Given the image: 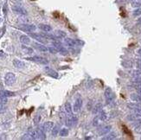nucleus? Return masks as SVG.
<instances>
[{"mask_svg": "<svg viewBox=\"0 0 141 140\" xmlns=\"http://www.w3.org/2000/svg\"><path fill=\"white\" fill-rule=\"evenodd\" d=\"M41 120V116L40 115H37L35 118H34V124L35 125H38L39 122Z\"/></svg>", "mask_w": 141, "mask_h": 140, "instance_id": "38", "label": "nucleus"}, {"mask_svg": "<svg viewBox=\"0 0 141 140\" xmlns=\"http://www.w3.org/2000/svg\"><path fill=\"white\" fill-rule=\"evenodd\" d=\"M112 129V126L111 125H105V126H102L100 129L98 130V134L100 136H104L106 134H107L108 132H110Z\"/></svg>", "mask_w": 141, "mask_h": 140, "instance_id": "8", "label": "nucleus"}, {"mask_svg": "<svg viewBox=\"0 0 141 140\" xmlns=\"http://www.w3.org/2000/svg\"><path fill=\"white\" fill-rule=\"evenodd\" d=\"M137 93H138L139 94H140V95H141V87H140V88L137 89Z\"/></svg>", "mask_w": 141, "mask_h": 140, "instance_id": "47", "label": "nucleus"}, {"mask_svg": "<svg viewBox=\"0 0 141 140\" xmlns=\"http://www.w3.org/2000/svg\"><path fill=\"white\" fill-rule=\"evenodd\" d=\"M131 99L134 102H138V103H141V95L139 93H132L131 96H130Z\"/></svg>", "mask_w": 141, "mask_h": 140, "instance_id": "22", "label": "nucleus"}, {"mask_svg": "<svg viewBox=\"0 0 141 140\" xmlns=\"http://www.w3.org/2000/svg\"><path fill=\"white\" fill-rule=\"evenodd\" d=\"M37 134H38V139H46V135H45V132L43 129V127H39L37 129Z\"/></svg>", "mask_w": 141, "mask_h": 140, "instance_id": "21", "label": "nucleus"}, {"mask_svg": "<svg viewBox=\"0 0 141 140\" xmlns=\"http://www.w3.org/2000/svg\"><path fill=\"white\" fill-rule=\"evenodd\" d=\"M34 48H37V50H39V51L41 52H47L48 51V48H47L46 46H44L43 44H42L40 43H34Z\"/></svg>", "mask_w": 141, "mask_h": 140, "instance_id": "12", "label": "nucleus"}, {"mask_svg": "<svg viewBox=\"0 0 141 140\" xmlns=\"http://www.w3.org/2000/svg\"><path fill=\"white\" fill-rule=\"evenodd\" d=\"M53 46L58 50V52H60V54H63V55H67L68 54V50L62 46V44L59 42V40L57 41H53Z\"/></svg>", "mask_w": 141, "mask_h": 140, "instance_id": "5", "label": "nucleus"}, {"mask_svg": "<svg viewBox=\"0 0 141 140\" xmlns=\"http://www.w3.org/2000/svg\"><path fill=\"white\" fill-rule=\"evenodd\" d=\"M105 98H106V100L107 104H111L115 99V94L113 92V90L111 89V88H106L105 89Z\"/></svg>", "mask_w": 141, "mask_h": 140, "instance_id": "1", "label": "nucleus"}, {"mask_svg": "<svg viewBox=\"0 0 141 140\" xmlns=\"http://www.w3.org/2000/svg\"><path fill=\"white\" fill-rule=\"evenodd\" d=\"M140 139H141V138H140Z\"/></svg>", "mask_w": 141, "mask_h": 140, "instance_id": "53", "label": "nucleus"}, {"mask_svg": "<svg viewBox=\"0 0 141 140\" xmlns=\"http://www.w3.org/2000/svg\"><path fill=\"white\" fill-rule=\"evenodd\" d=\"M19 1H20V0H19Z\"/></svg>", "mask_w": 141, "mask_h": 140, "instance_id": "52", "label": "nucleus"}, {"mask_svg": "<svg viewBox=\"0 0 141 140\" xmlns=\"http://www.w3.org/2000/svg\"><path fill=\"white\" fill-rule=\"evenodd\" d=\"M132 1H133V0H132Z\"/></svg>", "mask_w": 141, "mask_h": 140, "instance_id": "51", "label": "nucleus"}, {"mask_svg": "<svg viewBox=\"0 0 141 140\" xmlns=\"http://www.w3.org/2000/svg\"><path fill=\"white\" fill-rule=\"evenodd\" d=\"M22 139H29V140H30V139H32V138H31V136H30V134L27 133V134H25V135H23V137L22 138Z\"/></svg>", "mask_w": 141, "mask_h": 140, "instance_id": "42", "label": "nucleus"}, {"mask_svg": "<svg viewBox=\"0 0 141 140\" xmlns=\"http://www.w3.org/2000/svg\"><path fill=\"white\" fill-rule=\"evenodd\" d=\"M15 95V93L10 92V91L7 90H0V96H3V97H12V96Z\"/></svg>", "mask_w": 141, "mask_h": 140, "instance_id": "20", "label": "nucleus"}, {"mask_svg": "<svg viewBox=\"0 0 141 140\" xmlns=\"http://www.w3.org/2000/svg\"><path fill=\"white\" fill-rule=\"evenodd\" d=\"M139 2H140V3H141V0H139Z\"/></svg>", "mask_w": 141, "mask_h": 140, "instance_id": "50", "label": "nucleus"}, {"mask_svg": "<svg viewBox=\"0 0 141 140\" xmlns=\"http://www.w3.org/2000/svg\"><path fill=\"white\" fill-rule=\"evenodd\" d=\"M16 80H17L16 75L11 72L7 73L4 75V83L7 86H12L16 82Z\"/></svg>", "mask_w": 141, "mask_h": 140, "instance_id": "2", "label": "nucleus"}, {"mask_svg": "<svg viewBox=\"0 0 141 140\" xmlns=\"http://www.w3.org/2000/svg\"><path fill=\"white\" fill-rule=\"evenodd\" d=\"M97 117H98V119H100V121H105L107 119V114H106V112H104V111L102 110L100 112H99Z\"/></svg>", "mask_w": 141, "mask_h": 140, "instance_id": "25", "label": "nucleus"}, {"mask_svg": "<svg viewBox=\"0 0 141 140\" xmlns=\"http://www.w3.org/2000/svg\"><path fill=\"white\" fill-rule=\"evenodd\" d=\"M20 42L23 44H29V43H30V37H29L28 36L26 35H22L20 36Z\"/></svg>", "mask_w": 141, "mask_h": 140, "instance_id": "23", "label": "nucleus"}, {"mask_svg": "<svg viewBox=\"0 0 141 140\" xmlns=\"http://www.w3.org/2000/svg\"><path fill=\"white\" fill-rule=\"evenodd\" d=\"M81 106H82V99L81 98L77 99L75 101V104H74V106H73V110L75 112H78L79 111L81 110Z\"/></svg>", "mask_w": 141, "mask_h": 140, "instance_id": "10", "label": "nucleus"}, {"mask_svg": "<svg viewBox=\"0 0 141 140\" xmlns=\"http://www.w3.org/2000/svg\"><path fill=\"white\" fill-rule=\"evenodd\" d=\"M41 35L43 36L46 40H51V41H57L58 38L55 36H53L51 34H48V32H44V33H41Z\"/></svg>", "mask_w": 141, "mask_h": 140, "instance_id": "17", "label": "nucleus"}, {"mask_svg": "<svg viewBox=\"0 0 141 140\" xmlns=\"http://www.w3.org/2000/svg\"><path fill=\"white\" fill-rule=\"evenodd\" d=\"M52 132H51V134L53 137H56L57 134H58L59 132V126L58 125H55V126L53 127V129H52Z\"/></svg>", "mask_w": 141, "mask_h": 140, "instance_id": "30", "label": "nucleus"}, {"mask_svg": "<svg viewBox=\"0 0 141 140\" xmlns=\"http://www.w3.org/2000/svg\"><path fill=\"white\" fill-rule=\"evenodd\" d=\"M137 23H138L139 24H141V17H140L138 19V21H137Z\"/></svg>", "mask_w": 141, "mask_h": 140, "instance_id": "48", "label": "nucleus"}, {"mask_svg": "<svg viewBox=\"0 0 141 140\" xmlns=\"http://www.w3.org/2000/svg\"><path fill=\"white\" fill-rule=\"evenodd\" d=\"M38 28L40 29L41 30L44 31V32H49V31H51V30H52V27L50 26V25L44 24V23H40V24L38 25Z\"/></svg>", "mask_w": 141, "mask_h": 140, "instance_id": "16", "label": "nucleus"}, {"mask_svg": "<svg viewBox=\"0 0 141 140\" xmlns=\"http://www.w3.org/2000/svg\"><path fill=\"white\" fill-rule=\"evenodd\" d=\"M65 111H66L67 113L70 114V115H72V113H73V107L69 102H67L65 104Z\"/></svg>", "mask_w": 141, "mask_h": 140, "instance_id": "27", "label": "nucleus"}, {"mask_svg": "<svg viewBox=\"0 0 141 140\" xmlns=\"http://www.w3.org/2000/svg\"><path fill=\"white\" fill-rule=\"evenodd\" d=\"M21 29L26 32H33L36 30L37 26L34 24H23L21 26Z\"/></svg>", "mask_w": 141, "mask_h": 140, "instance_id": "9", "label": "nucleus"}, {"mask_svg": "<svg viewBox=\"0 0 141 140\" xmlns=\"http://www.w3.org/2000/svg\"><path fill=\"white\" fill-rule=\"evenodd\" d=\"M133 15L134 16V17H139V16H140L141 15V8L139 7V8H137L136 10H133Z\"/></svg>", "mask_w": 141, "mask_h": 140, "instance_id": "33", "label": "nucleus"}, {"mask_svg": "<svg viewBox=\"0 0 141 140\" xmlns=\"http://www.w3.org/2000/svg\"><path fill=\"white\" fill-rule=\"evenodd\" d=\"M102 109H103V105L101 103H98V104H96L93 107L92 112H93V114L96 115V114H98L99 112H100L102 111Z\"/></svg>", "mask_w": 141, "mask_h": 140, "instance_id": "15", "label": "nucleus"}, {"mask_svg": "<svg viewBox=\"0 0 141 140\" xmlns=\"http://www.w3.org/2000/svg\"><path fill=\"white\" fill-rule=\"evenodd\" d=\"M140 74H141L140 70H133V71H132V72H131V75L133 76V77H135V78L140 77Z\"/></svg>", "mask_w": 141, "mask_h": 140, "instance_id": "32", "label": "nucleus"}, {"mask_svg": "<svg viewBox=\"0 0 141 140\" xmlns=\"http://www.w3.org/2000/svg\"><path fill=\"white\" fill-rule=\"evenodd\" d=\"M123 66L125 67V68H132V66H133V64H132L131 61H125L122 62Z\"/></svg>", "mask_w": 141, "mask_h": 140, "instance_id": "36", "label": "nucleus"}, {"mask_svg": "<svg viewBox=\"0 0 141 140\" xmlns=\"http://www.w3.org/2000/svg\"><path fill=\"white\" fill-rule=\"evenodd\" d=\"M133 126L134 127V131L137 133H141V124L134 122L133 123Z\"/></svg>", "mask_w": 141, "mask_h": 140, "instance_id": "28", "label": "nucleus"}, {"mask_svg": "<svg viewBox=\"0 0 141 140\" xmlns=\"http://www.w3.org/2000/svg\"><path fill=\"white\" fill-rule=\"evenodd\" d=\"M4 57V52L3 50H0V58H3Z\"/></svg>", "mask_w": 141, "mask_h": 140, "instance_id": "46", "label": "nucleus"}, {"mask_svg": "<svg viewBox=\"0 0 141 140\" xmlns=\"http://www.w3.org/2000/svg\"><path fill=\"white\" fill-rule=\"evenodd\" d=\"M7 103V99L6 97H3V96H0V104H5Z\"/></svg>", "mask_w": 141, "mask_h": 140, "instance_id": "40", "label": "nucleus"}, {"mask_svg": "<svg viewBox=\"0 0 141 140\" xmlns=\"http://www.w3.org/2000/svg\"><path fill=\"white\" fill-rule=\"evenodd\" d=\"M77 123H78V118L74 115H69V117L67 118V119L65 120V125H66L67 127L75 126Z\"/></svg>", "mask_w": 141, "mask_h": 140, "instance_id": "4", "label": "nucleus"}, {"mask_svg": "<svg viewBox=\"0 0 141 140\" xmlns=\"http://www.w3.org/2000/svg\"><path fill=\"white\" fill-rule=\"evenodd\" d=\"M59 135L60 137H67L68 135V129L67 128H62L59 132Z\"/></svg>", "mask_w": 141, "mask_h": 140, "instance_id": "29", "label": "nucleus"}, {"mask_svg": "<svg viewBox=\"0 0 141 140\" xmlns=\"http://www.w3.org/2000/svg\"><path fill=\"white\" fill-rule=\"evenodd\" d=\"M27 60L34 61V62L39 63V64H43V65H47L48 63V61L46 58H43L39 55H35V56H32V57H29L27 58Z\"/></svg>", "mask_w": 141, "mask_h": 140, "instance_id": "3", "label": "nucleus"}, {"mask_svg": "<svg viewBox=\"0 0 141 140\" xmlns=\"http://www.w3.org/2000/svg\"><path fill=\"white\" fill-rule=\"evenodd\" d=\"M137 65H138V68L141 70V59H138V61H137Z\"/></svg>", "mask_w": 141, "mask_h": 140, "instance_id": "45", "label": "nucleus"}, {"mask_svg": "<svg viewBox=\"0 0 141 140\" xmlns=\"http://www.w3.org/2000/svg\"><path fill=\"white\" fill-rule=\"evenodd\" d=\"M132 6L136 7V8H139L140 6H141V3L139 2V0H133V1L132 2Z\"/></svg>", "mask_w": 141, "mask_h": 140, "instance_id": "35", "label": "nucleus"}, {"mask_svg": "<svg viewBox=\"0 0 141 140\" xmlns=\"http://www.w3.org/2000/svg\"><path fill=\"white\" fill-rule=\"evenodd\" d=\"M117 138V133L114 132H108L107 134H106L104 138H102L103 140H113V139H115Z\"/></svg>", "mask_w": 141, "mask_h": 140, "instance_id": "18", "label": "nucleus"}, {"mask_svg": "<svg viewBox=\"0 0 141 140\" xmlns=\"http://www.w3.org/2000/svg\"><path fill=\"white\" fill-rule=\"evenodd\" d=\"M137 117H138V116H137L136 114H130V115L127 116V118H126V119H127L128 120L132 121V122H134V121L138 119Z\"/></svg>", "mask_w": 141, "mask_h": 140, "instance_id": "31", "label": "nucleus"}, {"mask_svg": "<svg viewBox=\"0 0 141 140\" xmlns=\"http://www.w3.org/2000/svg\"><path fill=\"white\" fill-rule=\"evenodd\" d=\"M5 106L3 105V104H0V113H3V112H5Z\"/></svg>", "mask_w": 141, "mask_h": 140, "instance_id": "43", "label": "nucleus"}, {"mask_svg": "<svg viewBox=\"0 0 141 140\" xmlns=\"http://www.w3.org/2000/svg\"><path fill=\"white\" fill-rule=\"evenodd\" d=\"M99 121H100V120L98 119V117L95 118V119H94V121H93V125H94V126H97V125H99Z\"/></svg>", "mask_w": 141, "mask_h": 140, "instance_id": "41", "label": "nucleus"}, {"mask_svg": "<svg viewBox=\"0 0 141 140\" xmlns=\"http://www.w3.org/2000/svg\"><path fill=\"white\" fill-rule=\"evenodd\" d=\"M64 42H65V43H66V44L68 45V47H70V48H74V47L76 46V43H75V40L71 39V38L65 37Z\"/></svg>", "mask_w": 141, "mask_h": 140, "instance_id": "19", "label": "nucleus"}, {"mask_svg": "<svg viewBox=\"0 0 141 140\" xmlns=\"http://www.w3.org/2000/svg\"><path fill=\"white\" fill-rule=\"evenodd\" d=\"M134 113L136 114L138 117H141V107L140 108L134 109Z\"/></svg>", "mask_w": 141, "mask_h": 140, "instance_id": "39", "label": "nucleus"}, {"mask_svg": "<svg viewBox=\"0 0 141 140\" xmlns=\"http://www.w3.org/2000/svg\"><path fill=\"white\" fill-rule=\"evenodd\" d=\"M44 70H45V72L48 74V75L51 76V77H53V78H58V74H57V72L55 70H53L52 68H48V67H45Z\"/></svg>", "mask_w": 141, "mask_h": 140, "instance_id": "11", "label": "nucleus"}, {"mask_svg": "<svg viewBox=\"0 0 141 140\" xmlns=\"http://www.w3.org/2000/svg\"><path fill=\"white\" fill-rule=\"evenodd\" d=\"M55 36H56L58 39H61V38H65L67 36L66 32L62 31V30H56L55 32Z\"/></svg>", "mask_w": 141, "mask_h": 140, "instance_id": "26", "label": "nucleus"}, {"mask_svg": "<svg viewBox=\"0 0 141 140\" xmlns=\"http://www.w3.org/2000/svg\"><path fill=\"white\" fill-rule=\"evenodd\" d=\"M12 63H13V66L15 67L16 68H23L25 67V63L23 62V61H20V60H17V59L13 60Z\"/></svg>", "mask_w": 141, "mask_h": 140, "instance_id": "14", "label": "nucleus"}, {"mask_svg": "<svg viewBox=\"0 0 141 140\" xmlns=\"http://www.w3.org/2000/svg\"><path fill=\"white\" fill-rule=\"evenodd\" d=\"M28 133L30 134V136H31L32 139H38V134H37V129H36V130H33V129L30 128V130H29Z\"/></svg>", "mask_w": 141, "mask_h": 140, "instance_id": "24", "label": "nucleus"}, {"mask_svg": "<svg viewBox=\"0 0 141 140\" xmlns=\"http://www.w3.org/2000/svg\"><path fill=\"white\" fill-rule=\"evenodd\" d=\"M22 48H23L24 51H26L27 54H32L33 53V49L32 48H28V47H26V46H24V44L22 46Z\"/></svg>", "mask_w": 141, "mask_h": 140, "instance_id": "34", "label": "nucleus"}, {"mask_svg": "<svg viewBox=\"0 0 141 140\" xmlns=\"http://www.w3.org/2000/svg\"><path fill=\"white\" fill-rule=\"evenodd\" d=\"M29 35L30 37H32L33 39H35L36 41L39 42L41 43H46V39L43 37L41 34H37V33H33V32H29Z\"/></svg>", "mask_w": 141, "mask_h": 140, "instance_id": "7", "label": "nucleus"}, {"mask_svg": "<svg viewBox=\"0 0 141 140\" xmlns=\"http://www.w3.org/2000/svg\"><path fill=\"white\" fill-rule=\"evenodd\" d=\"M48 51H49L50 53H51V54H57V53H58V50L56 49V48H55V47H48Z\"/></svg>", "mask_w": 141, "mask_h": 140, "instance_id": "37", "label": "nucleus"}, {"mask_svg": "<svg viewBox=\"0 0 141 140\" xmlns=\"http://www.w3.org/2000/svg\"><path fill=\"white\" fill-rule=\"evenodd\" d=\"M43 129L44 130V132H49L53 129L54 127V123L51 122V121H47L43 125Z\"/></svg>", "mask_w": 141, "mask_h": 140, "instance_id": "13", "label": "nucleus"}, {"mask_svg": "<svg viewBox=\"0 0 141 140\" xmlns=\"http://www.w3.org/2000/svg\"><path fill=\"white\" fill-rule=\"evenodd\" d=\"M75 43H76V46H80V45H82L84 43L80 41V40H75Z\"/></svg>", "mask_w": 141, "mask_h": 140, "instance_id": "44", "label": "nucleus"}, {"mask_svg": "<svg viewBox=\"0 0 141 140\" xmlns=\"http://www.w3.org/2000/svg\"><path fill=\"white\" fill-rule=\"evenodd\" d=\"M138 54L141 56V48H140V49L138 50Z\"/></svg>", "mask_w": 141, "mask_h": 140, "instance_id": "49", "label": "nucleus"}, {"mask_svg": "<svg viewBox=\"0 0 141 140\" xmlns=\"http://www.w3.org/2000/svg\"><path fill=\"white\" fill-rule=\"evenodd\" d=\"M11 9L16 14H18V15L26 16L27 14H28L27 10H25L24 8H23V7L19 6V5H13V6L11 7Z\"/></svg>", "mask_w": 141, "mask_h": 140, "instance_id": "6", "label": "nucleus"}]
</instances>
